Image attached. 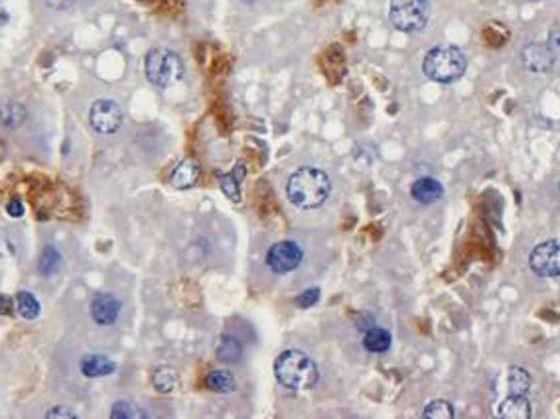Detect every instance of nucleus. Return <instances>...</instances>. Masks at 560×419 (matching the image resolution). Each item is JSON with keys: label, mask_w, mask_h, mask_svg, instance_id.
Segmentation results:
<instances>
[{"label": "nucleus", "mask_w": 560, "mask_h": 419, "mask_svg": "<svg viewBox=\"0 0 560 419\" xmlns=\"http://www.w3.org/2000/svg\"><path fill=\"white\" fill-rule=\"evenodd\" d=\"M288 199L298 209H316L324 205L331 193V179L326 172L304 165L290 175L286 185Z\"/></svg>", "instance_id": "1"}, {"label": "nucleus", "mask_w": 560, "mask_h": 419, "mask_svg": "<svg viewBox=\"0 0 560 419\" xmlns=\"http://www.w3.org/2000/svg\"><path fill=\"white\" fill-rule=\"evenodd\" d=\"M275 376L278 382L290 390H312L320 380V370L310 356L302 350H285L275 360Z\"/></svg>", "instance_id": "2"}, {"label": "nucleus", "mask_w": 560, "mask_h": 419, "mask_svg": "<svg viewBox=\"0 0 560 419\" xmlns=\"http://www.w3.org/2000/svg\"><path fill=\"white\" fill-rule=\"evenodd\" d=\"M468 59L456 46H436L424 57V75L436 83H454L466 73Z\"/></svg>", "instance_id": "3"}, {"label": "nucleus", "mask_w": 560, "mask_h": 419, "mask_svg": "<svg viewBox=\"0 0 560 419\" xmlns=\"http://www.w3.org/2000/svg\"><path fill=\"white\" fill-rule=\"evenodd\" d=\"M144 71L152 85L170 87L184 77V61L180 55L168 47H154L148 52Z\"/></svg>", "instance_id": "4"}, {"label": "nucleus", "mask_w": 560, "mask_h": 419, "mask_svg": "<svg viewBox=\"0 0 560 419\" xmlns=\"http://www.w3.org/2000/svg\"><path fill=\"white\" fill-rule=\"evenodd\" d=\"M430 18L428 0H391L389 20L401 32H421Z\"/></svg>", "instance_id": "5"}, {"label": "nucleus", "mask_w": 560, "mask_h": 419, "mask_svg": "<svg viewBox=\"0 0 560 419\" xmlns=\"http://www.w3.org/2000/svg\"><path fill=\"white\" fill-rule=\"evenodd\" d=\"M529 264L537 276L542 278H556L560 276V242L559 240H544L537 244L531 252Z\"/></svg>", "instance_id": "6"}, {"label": "nucleus", "mask_w": 560, "mask_h": 419, "mask_svg": "<svg viewBox=\"0 0 560 419\" xmlns=\"http://www.w3.org/2000/svg\"><path fill=\"white\" fill-rule=\"evenodd\" d=\"M89 122L99 134H115L122 126V110L115 100H95L89 110Z\"/></svg>", "instance_id": "7"}, {"label": "nucleus", "mask_w": 560, "mask_h": 419, "mask_svg": "<svg viewBox=\"0 0 560 419\" xmlns=\"http://www.w3.org/2000/svg\"><path fill=\"white\" fill-rule=\"evenodd\" d=\"M304 252L292 240H282L268 248L267 266L275 273H288L296 270L302 262Z\"/></svg>", "instance_id": "8"}, {"label": "nucleus", "mask_w": 560, "mask_h": 419, "mask_svg": "<svg viewBox=\"0 0 560 419\" xmlns=\"http://www.w3.org/2000/svg\"><path fill=\"white\" fill-rule=\"evenodd\" d=\"M521 59H523V65L531 73H549L554 67L556 52L549 44L531 42V44H527L523 47Z\"/></svg>", "instance_id": "9"}, {"label": "nucleus", "mask_w": 560, "mask_h": 419, "mask_svg": "<svg viewBox=\"0 0 560 419\" xmlns=\"http://www.w3.org/2000/svg\"><path fill=\"white\" fill-rule=\"evenodd\" d=\"M91 317L97 325H113L119 319L120 301L110 293H99L91 301Z\"/></svg>", "instance_id": "10"}, {"label": "nucleus", "mask_w": 560, "mask_h": 419, "mask_svg": "<svg viewBox=\"0 0 560 419\" xmlns=\"http://www.w3.org/2000/svg\"><path fill=\"white\" fill-rule=\"evenodd\" d=\"M200 173H202L200 164L193 158H185L184 162H180L174 167V172L170 175V185L176 189H188V187L195 185Z\"/></svg>", "instance_id": "11"}, {"label": "nucleus", "mask_w": 560, "mask_h": 419, "mask_svg": "<svg viewBox=\"0 0 560 419\" xmlns=\"http://www.w3.org/2000/svg\"><path fill=\"white\" fill-rule=\"evenodd\" d=\"M81 374L85 378H105L117 370V365L110 360L109 356L103 355H87L83 356L81 365Z\"/></svg>", "instance_id": "12"}, {"label": "nucleus", "mask_w": 560, "mask_h": 419, "mask_svg": "<svg viewBox=\"0 0 560 419\" xmlns=\"http://www.w3.org/2000/svg\"><path fill=\"white\" fill-rule=\"evenodd\" d=\"M411 195H413L414 201H418L423 205H430L444 195V187L440 185V182H436L432 177H423V179H416L413 183Z\"/></svg>", "instance_id": "13"}, {"label": "nucleus", "mask_w": 560, "mask_h": 419, "mask_svg": "<svg viewBox=\"0 0 560 419\" xmlns=\"http://www.w3.org/2000/svg\"><path fill=\"white\" fill-rule=\"evenodd\" d=\"M499 418L503 419H529L531 418V403L527 396H507V400L499 406Z\"/></svg>", "instance_id": "14"}, {"label": "nucleus", "mask_w": 560, "mask_h": 419, "mask_svg": "<svg viewBox=\"0 0 560 419\" xmlns=\"http://www.w3.org/2000/svg\"><path fill=\"white\" fill-rule=\"evenodd\" d=\"M391 343H393V337L383 327H371L365 333V337H363V346L367 348L369 353H375V355L387 353L391 348Z\"/></svg>", "instance_id": "15"}, {"label": "nucleus", "mask_w": 560, "mask_h": 419, "mask_svg": "<svg viewBox=\"0 0 560 419\" xmlns=\"http://www.w3.org/2000/svg\"><path fill=\"white\" fill-rule=\"evenodd\" d=\"M28 119L26 107L20 105V102H4L0 105V124L6 128H20Z\"/></svg>", "instance_id": "16"}, {"label": "nucleus", "mask_w": 560, "mask_h": 419, "mask_svg": "<svg viewBox=\"0 0 560 419\" xmlns=\"http://www.w3.org/2000/svg\"><path fill=\"white\" fill-rule=\"evenodd\" d=\"M507 388L511 396H527L531 388V376L521 366H511L507 370Z\"/></svg>", "instance_id": "17"}, {"label": "nucleus", "mask_w": 560, "mask_h": 419, "mask_svg": "<svg viewBox=\"0 0 560 419\" xmlns=\"http://www.w3.org/2000/svg\"><path fill=\"white\" fill-rule=\"evenodd\" d=\"M235 378L227 370H212L205 376V388L215 394H231L235 390Z\"/></svg>", "instance_id": "18"}, {"label": "nucleus", "mask_w": 560, "mask_h": 419, "mask_svg": "<svg viewBox=\"0 0 560 419\" xmlns=\"http://www.w3.org/2000/svg\"><path fill=\"white\" fill-rule=\"evenodd\" d=\"M178 384H180L178 372H176L174 368H170V366H160L152 374V386L160 394L174 392L176 388H178Z\"/></svg>", "instance_id": "19"}, {"label": "nucleus", "mask_w": 560, "mask_h": 419, "mask_svg": "<svg viewBox=\"0 0 560 419\" xmlns=\"http://www.w3.org/2000/svg\"><path fill=\"white\" fill-rule=\"evenodd\" d=\"M215 355H217V358H219L221 362L231 365V362H237L241 358V355H243V346H241V343L235 337L225 335V337L219 338V343L215 346Z\"/></svg>", "instance_id": "20"}, {"label": "nucleus", "mask_w": 560, "mask_h": 419, "mask_svg": "<svg viewBox=\"0 0 560 419\" xmlns=\"http://www.w3.org/2000/svg\"><path fill=\"white\" fill-rule=\"evenodd\" d=\"M16 309H18V313L24 319L34 321L40 317L42 307H40V301L36 300L34 293L18 292V295H16Z\"/></svg>", "instance_id": "21"}, {"label": "nucleus", "mask_w": 560, "mask_h": 419, "mask_svg": "<svg viewBox=\"0 0 560 419\" xmlns=\"http://www.w3.org/2000/svg\"><path fill=\"white\" fill-rule=\"evenodd\" d=\"M59 264H62V254H59L57 248L46 247L42 250V254H40V264H38L40 273L52 276V273H55L59 270Z\"/></svg>", "instance_id": "22"}, {"label": "nucleus", "mask_w": 560, "mask_h": 419, "mask_svg": "<svg viewBox=\"0 0 560 419\" xmlns=\"http://www.w3.org/2000/svg\"><path fill=\"white\" fill-rule=\"evenodd\" d=\"M424 418L426 419H452L456 415V411L452 408L450 401L446 400H434L424 408Z\"/></svg>", "instance_id": "23"}, {"label": "nucleus", "mask_w": 560, "mask_h": 419, "mask_svg": "<svg viewBox=\"0 0 560 419\" xmlns=\"http://www.w3.org/2000/svg\"><path fill=\"white\" fill-rule=\"evenodd\" d=\"M110 418L113 419H137V418H144V413L138 410L135 403H130V401H117V403L113 406Z\"/></svg>", "instance_id": "24"}, {"label": "nucleus", "mask_w": 560, "mask_h": 419, "mask_svg": "<svg viewBox=\"0 0 560 419\" xmlns=\"http://www.w3.org/2000/svg\"><path fill=\"white\" fill-rule=\"evenodd\" d=\"M318 300H320V288H312V290H306V292L300 293L294 303H296L300 309H310L312 305L318 303Z\"/></svg>", "instance_id": "25"}, {"label": "nucleus", "mask_w": 560, "mask_h": 419, "mask_svg": "<svg viewBox=\"0 0 560 419\" xmlns=\"http://www.w3.org/2000/svg\"><path fill=\"white\" fill-rule=\"evenodd\" d=\"M46 418L47 419H55V418H64V419L72 418L74 419V418H77V413L72 410H67L65 406H55V408H52V410L47 411Z\"/></svg>", "instance_id": "26"}, {"label": "nucleus", "mask_w": 560, "mask_h": 419, "mask_svg": "<svg viewBox=\"0 0 560 419\" xmlns=\"http://www.w3.org/2000/svg\"><path fill=\"white\" fill-rule=\"evenodd\" d=\"M6 211H8V215L12 217V219H20V217H24V205H22V201L20 199L8 201Z\"/></svg>", "instance_id": "27"}, {"label": "nucleus", "mask_w": 560, "mask_h": 419, "mask_svg": "<svg viewBox=\"0 0 560 419\" xmlns=\"http://www.w3.org/2000/svg\"><path fill=\"white\" fill-rule=\"evenodd\" d=\"M14 311V301L6 293H0V315H10Z\"/></svg>", "instance_id": "28"}, {"label": "nucleus", "mask_w": 560, "mask_h": 419, "mask_svg": "<svg viewBox=\"0 0 560 419\" xmlns=\"http://www.w3.org/2000/svg\"><path fill=\"white\" fill-rule=\"evenodd\" d=\"M549 46L556 52V49H560V26H554L551 30V34H549Z\"/></svg>", "instance_id": "29"}, {"label": "nucleus", "mask_w": 560, "mask_h": 419, "mask_svg": "<svg viewBox=\"0 0 560 419\" xmlns=\"http://www.w3.org/2000/svg\"><path fill=\"white\" fill-rule=\"evenodd\" d=\"M72 2H74V0H46L47 6H52V8H57V10H64L67 8V6H72Z\"/></svg>", "instance_id": "30"}, {"label": "nucleus", "mask_w": 560, "mask_h": 419, "mask_svg": "<svg viewBox=\"0 0 560 419\" xmlns=\"http://www.w3.org/2000/svg\"><path fill=\"white\" fill-rule=\"evenodd\" d=\"M6 20H8V14H6V10L0 6V26H2V24L6 22Z\"/></svg>", "instance_id": "31"}, {"label": "nucleus", "mask_w": 560, "mask_h": 419, "mask_svg": "<svg viewBox=\"0 0 560 419\" xmlns=\"http://www.w3.org/2000/svg\"><path fill=\"white\" fill-rule=\"evenodd\" d=\"M245 2H257V0H245Z\"/></svg>", "instance_id": "32"}]
</instances>
